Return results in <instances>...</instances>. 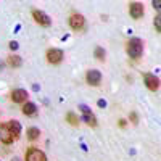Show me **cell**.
I'll return each mask as SVG.
<instances>
[{"label":"cell","mask_w":161,"mask_h":161,"mask_svg":"<svg viewBox=\"0 0 161 161\" xmlns=\"http://www.w3.org/2000/svg\"><path fill=\"white\" fill-rule=\"evenodd\" d=\"M126 50H127V55L130 58L137 60V58H140L143 55V42H142L139 37H134V39H130L129 42H127Z\"/></svg>","instance_id":"cell-1"},{"label":"cell","mask_w":161,"mask_h":161,"mask_svg":"<svg viewBox=\"0 0 161 161\" xmlns=\"http://www.w3.org/2000/svg\"><path fill=\"white\" fill-rule=\"evenodd\" d=\"M18 137L13 134V130L10 129V126H8V123H3V124H0V140H2L3 143H7V145H10V143H13Z\"/></svg>","instance_id":"cell-2"},{"label":"cell","mask_w":161,"mask_h":161,"mask_svg":"<svg viewBox=\"0 0 161 161\" xmlns=\"http://www.w3.org/2000/svg\"><path fill=\"white\" fill-rule=\"evenodd\" d=\"M79 110H80V113H82V121L87 126H90V127L97 126V118H95V114L90 111V108L87 105H79Z\"/></svg>","instance_id":"cell-3"},{"label":"cell","mask_w":161,"mask_h":161,"mask_svg":"<svg viewBox=\"0 0 161 161\" xmlns=\"http://www.w3.org/2000/svg\"><path fill=\"white\" fill-rule=\"evenodd\" d=\"M32 16H34L36 23L44 26V28H48V26L52 24V18L47 15V13H44L42 10H32Z\"/></svg>","instance_id":"cell-4"},{"label":"cell","mask_w":161,"mask_h":161,"mask_svg":"<svg viewBox=\"0 0 161 161\" xmlns=\"http://www.w3.org/2000/svg\"><path fill=\"white\" fill-rule=\"evenodd\" d=\"M69 26H71V29H74V31L84 29V26H86V18L80 15V13H73V15L69 16Z\"/></svg>","instance_id":"cell-5"},{"label":"cell","mask_w":161,"mask_h":161,"mask_svg":"<svg viewBox=\"0 0 161 161\" xmlns=\"http://www.w3.org/2000/svg\"><path fill=\"white\" fill-rule=\"evenodd\" d=\"M63 58H64V53L60 48H50L47 52V61L52 63V64H58Z\"/></svg>","instance_id":"cell-6"},{"label":"cell","mask_w":161,"mask_h":161,"mask_svg":"<svg viewBox=\"0 0 161 161\" xmlns=\"http://www.w3.org/2000/svg\"><path fill=\"white\" fill-rule=\"evenodd\" d=\"M86 80H87V84L97 87L102 82V73L98 69H89L87 74H86Z\"/></svg>","instance_id":"cell-7"},{"label":"cell","mask_w":161,"mask_h":161,"mask_svg":"<svg viewBox=\"0 0 161 161\" xmlns=\"http://www.w3.org/2000/svg\"><path fill=\"white\" fill-rule=\"evenodd\" d=\"M143 80H145V86H147V89H148V90L155 92V90L159 89V79H158L155 74L147 73V74L143 76Z\"/></svg>","instance_id":"cell-8"},{"label":"cell","mask_w":161,"mask_h":161,"mask_svg":"<svg viewBox=\"0 0 161 161\" xmlns=\"http://www.w3.org/2000/svg\"><path fill=\"white\" fill-rule=\"evenodd\" d=\"M26 161H47V156L39 148H29L26 153Z\"/></svg>","instance_id":"cell-9"},{"label":"cell","mask_w":161,"mask_h":161,"mask_svg":"<svg viewBox=\"0 0 161 161\" xmlns=\"http://www.w3.org/2000/svg\"><path fill=\"white\" fill-rule=\"evenodd\" d=\"M129 13H130V16H132L134 19H140V18L143 16V13H145L143 5L139 3V2H132V3L129 5Z\"/></svg>","instance_id":"cell-10"},{"label":"cell","mask_w":161,"mask_h":161,"mask_svg":"<svg viewBox=\"0 0 161 161\" xmlns=\"http://www.w3.org/2000/svg\"><path fill=\"white\" fill-rule=\"evenodd\" d=\"M11 100L15 103H26V100H28V92L24 89H15L11 92Z\"/></svg>","instance_id":"cell-11"},{"label":"cell","mask_w":161,"mask_h":161,"mask_svg":"<svg viewBox=\"0 0 161 161\" xmlns=\"http://www.w3.org/2000/svg\"><path fill=\"white\" fill-rule=\"evenodd\" d=\"M23 114H26V116H36V114H37V106H36V103L26 102V103L23 105Z\"/></svg>","instance_id":"cell-12"},{"label":"cell","mask_w":161,"mask_h":161,"mask_svg":"<svg viewBox=\"0 0 161 161\" xmlns=\"http://www.w3.org/2000/svg\"><path fill=\"white\" fill-rule=\"evenodd\" d=\"M8 126H10V129L13 130V134H15L16 137H19V136H21V124L18 123L16 119H13V121H8Z\"/></svg>","instance_id":"cell-13"},{"label":"cell","mask_w":161,"mask_h":161,"mask_svg":"<svg viewBox=\"0 0 161 161\" xmlns=\"http://www.w3.org/2000/svg\"><path fill=\"white\" fill-rule=\"evenodd\" d=\"M8 64L11 66V68H18V66H21V57H18V55H10V57H8Z\"/></svg>","instance_id":"cell-14"},{"label":"cell","mask_w":161,"mask_h":161,"mask_svg":"<svg viewBox=\"0 0 161 161\" xmlns=\"http://www.w3.org/2000/svg\"><path fill=\"white\" fill-rule=\"evenodd\" d=\"M39 136H40V130L37 127H29L28 129V139L29 140H37Z\"/></svg>","instance_id":"cell-15"},{"label":"cell","mask_w":161,"mask_h":161,"mask_svg":"<svg viewBox=\"0 0 161 161\" xmlns=\"http://www.w3.org/2000/svg\"><path fill=\"white\" fill-rule=\"evenodd\" d=\"M66 121H68L71 126H77V124H79V119H77V116H76L73 111H69L68 114H66Z\"/></svg>","instance_id":"cell-16"},{"label":"cell","mask_w":161,"mask_h":161,"mask_svg":"<svg viewBox=\"0 0 161 161\" xmlns=\"http://www.w3.org/2000/svg\"><path fill=\"white\" fill-rule=\"evenodd\" d=\"M93 55H95V58H97L98 61H103V60H105V57H106V52H105L102 47H97V48H95V52H93Z\"/></svg>","instance_id":"cell-17"},{"label":"cell","mask_w":161,"mask_h":161,"mask_svg":"<svg viewBox=\"0 0 161 161\" xmlns=\"http://www.w3.org/2000/svg\"><path fill=\"white\" fill-rule=\"evenodd\" d=\"M155 26H156V31L159 32V31H161V16H159V15L155 18Z\"/></svg>","instance_id":"cell-18"},{"label":"cell","mask_w":161,"mask_h":161,"mask_svg":"<svg viewBox=\"0 0 161 161\" xmlns=\"http://www.w3.org/2000/svg\"><path fill=\"white\" fill-rule=\"evenodd\" d=\"M10 48H11V50H16V48H18V42L11 40V42H10Z\"/></svg>","instance_id":"cell-19"},{"label":"cell","mask_w":161,"mask_h":161,"mask_svg":"<svg viewBox=\"0 0 161 161\" xmlns=\"http://www.w3.org/2000/svg\"><path fill=\"white\" fill-rule=\"evenodd\" d=\"M130 121H132L134 124L137 123V114H136V113H132V114H130Z\"/></svg>","instance_id":"cell-20"},{"label":"cell","mask_w":161,"mask_h":161,"mask_svg":"<svg viewBox=\"0 0 161 161\" xmlns=\"http://www.w3.org/2000/svg\"><path fill=\"white\" fill-rule=\"evenodd\" d=\"M159 5H161V3H159V0H153V7H155L156 10H159Z\"/></svg>","instance_id":"cell-21"},{"label":"cell","mask_w":161,"mask_h":161,"mask_svg":"<svg viewBox=\"0 0 161 161\" xmlns=\"http://www.w3.org/2000/svg\"><path fill=\"white\" fill-rule=\"evenodd\" d=\"M98 106H100V108H105V106H106V102H105V100H98Z\"/></svg>","instance_id":"cell-22"},{"label":"cell","mask_w":161,"mask_h":161,"mask_svg":"<svg viewBox=\"0 0 161 161\" xmlns=\"http://www.w3.org/2000/svg\"><path fill=\"white\" fill-rule=\"evenodd\" d=\"M119 126L121 127H126V119H119Z\"/></svg>","instance_id":"cell-23"}]
</instances>
